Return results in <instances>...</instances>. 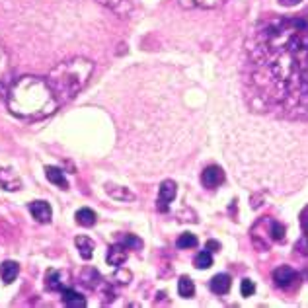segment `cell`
<instances>
[{"mask_svg":"<svg viewBox=\"0 0 308 308\" xmlns=\"http://www.w3.org/2000/svg\"><path fill=\"white\" fill-rule=\"evenodd\" d=\"M250 74L271 107L308 115V26L302 14L257 27L250 45Z\"/></svg>","mask_w":308,"mask_h":308,"instance_id":"cell-1","label":"cell"},{"mask_svg":"<svg viewBox=\"0 0 308 308\" xmlns=\"http://www.w3.org/2000/svg\"><path fill=\"white\" fill-rule=\"evenodd\" d=\"M57 98L47 80L37 76L18 78L8 90V107L14 115L24 119H43L57 109Z\"/></svg>","mask_w":308,"mask_h":308,"instance_id":"cell-2","label":"cell"},{"mask_svg":"<svg viewBox=\"0 0 308 308\" xmlns=\"http://www.w3.org/2000/svg\"><path fill=\"white\" fill-rule=\"evenodd\" d=\"M92 70H94L92 61L82 59V57H76V59H70V61L57 64L49 72V76H47V84H49L51 92L55 94L57 102H70L78 92L88 84Z\"/></svg>","mask_w":308,"mask_h":308,"instance_id":"cell-3","label":"cell"},{"mask_svg":"<svg viewBox=\"0 0 308 308\" xmlns=\"http://www.w3.org/2000/svg\"><path fill=\"white\" fill-rule=\"evenodd\" d=\"M273 281L277 287H281V289H289L293 283L296 281V273L293 267H289V265H281V267H277V270L273 271Z\"/></svg>","mask_w":308,"mask_h":308,"instance_id":"cell-4","label":"cell"},{"mask_svg":"<svg viewBox=\"0 0 308 308\" xmlns=\"http://www.w3.org/2000/svg\"><path fill=\"white\" fill-rule=\"evenodd\" d=\"M176 183L172 180H166L160 185V193H158V211H166L168 203H172L176 199Z\"/></svg>","mask_w":308,"mask_h":308,"instance_id":"cell-5","label":"cell"},{"mask_svg":"<svg viewBox=\"0 0 308 308\" xmlns=\"http://www.w3.org/2000/svg\"><path fill=\"white\" fill-rule=\"evenodd\" d=\"M201 181H203V185L205 187H218L222 181H224V172L220 170L218 166H209L205 168V172H203V176H201Z\"/></svg>","mask_w":308,"mask_h":308,"instance_id":"cell-6","label":"cell"},{"mask_svg":"<svg viewBox=\"0 0 308 308\" xmlns=\"http://www.w3.org/2000/svg\"><path fill=\"white\" fill-rule=\"evenodd\" d=\"M29 213L33 215V218H35L37 222H49L53 217L51 205L45 203V201H33V203H29Z\"/></svg>","mask_w":308,"mask_h":308,"instance_id":"cell-7","label":"cell"},{"mask_svg":"<svg viewBox=\"0 0 308 308\" xmlns=\"http://www.w3.org/2000/svg\"><path fill=\"white\" fill-rule=\"evenodd\" d=\"M127 246L125 244H113L109 250H107V263L109 265H115V267H119V265H123V261L127 259Z\"/></svg>","mask_w":308,"mask_h":308,"instance_id":"cell-8","label":"cell"},{"mask_svg":"<svg viewBox=\"0 0 308 308\" xmlns=\"http://www.w3.org/2000/svg\"><path fill=\"white\" fill-rule=\"evenodd\" d=\"M232 279L226 275V273H220V275H215L211 279V291L217 293V295H226L230 291Z\"/></svg>","mask_w":308,"mask_h":308,"instance_id":"cell-9","label":"cell"},{"mask_svg":"<svg viewBox=\"0 0 308 308\" xmlns=\"http://www.w3.org/2000/svg\"><path fill=\"white\" fill-rule=\"evenodd\" d=\"M0 185L8 191H16V189L22 187V181L12 170H0Z\"/></svg>","mask_w":308,"mask_h":308,"instance_id":"cell-10","label":"cell"},{"mask_svg":"<svg viewBox=\"0 0 308 308\" xmlns=\"http://www.w3.org/2000/svg\"><path fill=\"white\" fill-rule=\"evenodd\" d=\"M63 304L68 308H84L86 306V298L80 295V293H76L74 289H64Z\"/></svg>","mask_w":308,"mask_h":308,"instance_id":"cell-11","label":"cell"},{"mask_svg":"<svg viewBox=\"0 0 308 308\" xmlns=\"http://www.w3.org/2000/svg\"><path fill=\"white\" fill-rule=\"evenodd\" d=\"M18 273H20V265L12 261V259H6V261H2V265H0V277H2V281L6 283H14V279L18 277Z\"/></svg>","mask_w":308,"mask_h":308,"instance_id":"cell-12","label":"cell"},{"mask_svg":"<svg viewBox=\"0 0 308 308\" xmlns=\"http://www.w3.org/2000/svg\"><path fill=\"white\" fill-rule=\"evenodd\" d=\"M45 176H47V180L55 183V185H59L61 189H68V181L64 178L63 170L57 166H47L45 168Z\"/></svg>","mask_w":308,"mask_h":308,"instance_id":"cell-13","label":"cell"},{"mask_svg":"<svg viewBox=\"0 0 308 308\" xmlns=\"http://www.w3.org/2000/svg\"><path fill=\"white\" fill-rule=\"evenodd\" d=\"M74 244H76L82 259H90V257L94 256V248H96V246L92 242V238H88V236H78L76 240H74Z\"/></svg>","mask_w":308,"mask_h":308,"instance_id":"cell-14","label":"cell"},{"mask_svg":"<svg viewBox=\"0 0 308 308\" xmlns=\"http://www.w3.org/2000/svg\"><path fill=\"white\" fill-rule=\"evenodd\" d=\"M224 2L226 0H180V4L185 8H217Z\"/></svg>","mask_w":308,"mask_h":308,"instance_id":"cell-15","label":"cell"},{"mask_svg":"<svg viewBox=\"0 0 308 308\" xmlns=\"http://www.w3.org/2000/svg\"><path fill=\"white\" fill-rule=\"evenodd\" d=\"M76 222L82 226H94L96 224V213L88 207H82L76 211Z\"/></svg>","mask_w":308,"mask_h":308,"instance_id":"cell-16","label":"cell"},{"mask_svg":"<svg viewBox=\"0 0 308 308\" xmlns=\"http://www.w3.org/2000/svg\"><path fill=\"white\" fill-rule=\"evenodd\" d=\"M178 293L180 296L183 298H191L195 295V285L189 277H180V281H178Z\"/></svg>","mask_w":308,"mask_h":308,"instance_id":"cell-17","label":"cell"},{"mask_svg":"<svg viewBox=\"0 0 308 308\" xmlns=\"http://www.w3.org/2000/svg\"><path fill=\"white\" fill-rule=\"evenodd\" d=\"M47 289L49 291H61L63 289V281H61V271H55L51 270L49 273H47ZM64 291V289H63Z\"/></svg>","mask_w":308,"mask_h":308,"instance_id":"cell-18","label":"cell"},{"mask_svg":"<svg viewBox=\"0 0 308 308\" xmlns=\"http://www.w3.org/2000/svg\"><path fill=\"white\" fill-rule=\"evenodd\" d=\"M178 248L180 250H189V248H195L197 246V236L191 234V232H185V234H181L180 238H178Z\"/></svg>","mask_w":308,"mask_h":308,"instance_id":"cell-19","label":"cell"},{"mask_svg":"<svg viewBox=\"0 0 308 308\" xmlns=\"http://www.w3.org/2000/svg\"><path fill=\"white\" fill-rule=\"evenodd\" d=\"M193 263H195V267H197V270H209V267L213 265L211 252H201V254H197L195 259H193Z\"/></svg>","mask_w":308,"mask_h":308,"instance_id":"cell-20","label":"cell"},{"mask_svg":"<svg viewBox=\"0 0 308 308\" xmlns=\"http://www.w3.org/2000/svg\"><path fill=\"white\" fill-rule=\"evenodd\" d=\"M270 234H271V240H275V242H283V240H285V226H283L281 222L271 220L270 222Z\"/></svg>","mask_w":308,"mask_h":308,"instance_id":"cell-21","label":"cell"},{"mask_svg":"<svg viewBox=\"0 0 308 308\" xmlns=\"http://www.w3.org/2000/svg\"><path fill=\"white\" fill-rule=\"evenodd\" d=\"M240 293H242V296L254 295V293H256V285H254V281H250V279H242V283H240Z\"/></svg>","mask_w":308,"mask_h":308,"instance_id":"cell-22","label":"cell"},{"mask_svg":"<svg viewBox=\"0 0 308 308\" xmlns=\"http://www.w3.org/2000/svg\"><path fill=\"white\" fill-rule=\"evenodd\" d=\"M113 279H115L117 283H123V285H127L129 283V279H131V273L129 271H117L115 275H113Z\"/></svg>","mask_w":308,"mask_h":308,"instance_id":"cell-23","label":"cell"},{"mask_svg":"<svg viewBox=\"0 0 308 308\" xmlns=\"http://www.w3.org/2000/svg\"><path fill=\"white\" fill-rule=\"evenodd\" d=\"M123 244L127 246V248H129V246H133V248H141L142 242L139 240V238H135V236H127V238L123 240Z\"/></svg>","mask_w":308,"mask_h":308,"instance_id":"cell-24","label":"cell"},{"mask_svg":"<svg viewBox=\"0 0 308 308\" xmlns=\"http://www.w3.org/2000/svg\"><path fill=\"white\" fill-rule=\"evenodd\" d=\"M298 250H300L302 254H308V236H304V238L298 242Z\"/></svg>","mask_w":308,"mask_h":308,"instance_id":"cell-25","label":"cell"},{"mask_svg":"<svg viewBox=\"0 0 308 308\" xmlns=\"http://www.w3.org/2000/svg\"><path fill=\"white\" fill-rule=\"evenodd\" d=\"M207 250H209V252H218V250H220V244L215 242V240H209V242H207Z\"/></svg>","mask_w":308,"mask_h":308,"instance_id":"cell-26","label":"cell"},{"mask_svg":"<svg viewBox=\"0 0 308 308\" xmlns=\"http://www.w3.org/2000/svg\"><path fill=\"white\" fill-rule=\"evenodd\" d=\"M100 2H102V4H105V6H109V8H117V6H119L123 0H100Z\"/></svg>","mask_w":308,"mask_h":308,"instance_id":"cell-27","label":"cell"},{"mask_svg":"<svg viewBox=\"0 0 308 308\" xmlns=\"http://www.w3.org/2000/svg\"><path fill=\"white\" fill-rule=\"evenodd\" d=\"M283 6H293V4H298L300 0H279Z\"/></svg>","mask_w":308,"mask_h":308,"instance_id":"cell-28","label":"cell"},{"mask_svg":"<svg viewBox=\"0 0 308 308\" xmlns=\"http://www.w3.org/2000/svg\"><path fill=\"white\" fill-rule=\"evenodd\" d=\"M304 228H306V230H308V218H306V220H304Z\"/></svg>","mask_w":308,"mask_h":308,"instance_id":"cell-29","label":"cell"}]
</instances>
